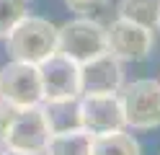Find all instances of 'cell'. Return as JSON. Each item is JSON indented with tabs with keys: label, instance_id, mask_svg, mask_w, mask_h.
Wrapping results in <instances>:
<instances>
[{
	"label": "cell",
	"instance_id": "6da1fadb",
	"mask_svg": "<svg viewBox=\"0 0 160 155\" xmlns=\"http://www.w3.org/2000/svg\"><path fill=\"white\" fill-rule=\"evenodd\" d=\"M5 47L11 59L39 65L52 52H57V26L39 16H23L8 31Z\"/></svg>",
	"mask_w": 160,
	"mask_h": 155
},
{
	"label": "cell",
	"instance_id": "7a4b0ae2",
	"mask_svg": "<svg viewBox=\"0 0 160 155\" xmlns=\"http://www.w3.org/2000/svg\"><path fill=\"white\" fill-rule=\"evenodd\" d=\"M57 52L67 54L78 65L106 54L108 52L106 26H101L91 16H80L75 21H67L65 26L57 28Z\"/></svg>",
	"mask_w": 160,
	"mask_h": 155
},
{
	"label": "cell",
	"instance_id": "3957f363",
	"mask_svg": "<svg viewBox=\"0 0 160 155\" xmlns=\"http://www.w3.org/2000/svg\"><path fill=\"white\" fill-rule=\"evenodd\" d=\"M49 137H52V129H49L42 103H39V106L18 109L13 114L8 132L3 137V147H11V150L26 152V155H44Z\"/></svg>",
	"mask_w": 160,
	"mask_h": 155
},
{
	"label": "cell",
	"instance_id": "277c9868",
	"mask_svg": "<svg viewBox=\"0 0 160 155\" xmlns=\"http://www.w3.org/2000/svg\"><path fill=\"white\" fill-rule=\"evenodd\" d=\"M124 109V121L132 129H155L160 127V83L158 80H134L119 88Z\"/></svg>",
	"mask_w": 160,
	"mask_h": 155
},
{
	"label": "cell",
	"instance_id": "5b68a950",
	"mask_svg": "<svg viewBox=\"0 0 160 155\" xmlns=\"http://www.w3.org/2000/svg\"><path fill=\"white\" fill-rule=\"evenodd\" d=\"M0 96L16 109L39 106L44 101L39 67L31 62L11 59L5 67H0Z\"/></svg>",
	"mask_w": 160,
	"mask_h": 155
},
{
	"label": "cell",
	"instance_id": "8992f818",
	"mask_svg": "<svg viewBox=\"0 0 160 155\" xmlns=\"http://www.w3.org/2000/svg\"><path fill=\"white\" fill-rule=\"evenodd\" d=\"M44 101H65L80 96V65L62 52H52L47 59L39 62Z\"/></svg>",
	"mask_w": 160,
	"mask_h": 155
},
{
	"label": "cell",
	"instance_id": "52a82bcc",
	"mask_svg": "<svg viewBox=\"0 0 160 155\" xmlns=\"http://www.w3.org/2000/svg\"><path fill=\"white\" fill-rule=\"evenodd\" d=\"M80 103V127L91 134H103L114 129H124V109L116 93H83Z\"/></svg>",
	"mask_w": 160,
	"mask_h": 155
},
{
	"label": "cell",
	"instance_id": "ba28073f",
	"mask_svg": "<svg viewBox=\"0 0 160 155\" xmlns=\"http://www.w3.org/2000/svg\"><path fill=\"white\" fill-rule=\"evenodd\" d=\"M108 52L127 62H142L152 52V28L132 23L127 18H116L111 26H106Z\"/></svg>",
	"mask_w": 160,
	"mask_h": 155
},
{
	"label": "cell",
	"instance_id": "9c48e42d",
	"mask_svg": "<svg viewBox=\"0 0 160 155\" xmlns=\"http://www.w3.org/2000/svg\"><path fill=\"white\" fill-rule=\"evenodd\" d=\"M124 85L122 59L106 52L80 65V96L83 93H116Z\"/></svg>",
	"mask_w": 160,
	"mask_h": 155
},
{
	"label": "cell",
	"instance_id": "30bf717a",
	"mask_svg": "<svg viewBox=\"0 0 160 155\" xmlns=\"http://www.w3.org/2000/svg\"><path fill=\"white\" fill-rule=\"evenodd\" d=\"M78 98L42 101V111H44V116H47V124H49V129H52V134L80 127V103H78Z\"/></svg>",
	"mask_w": 160,
	"mask_h": 155
},
{
	"label": "cell",
	"instance_id": "8fae6325",
	"mask_svg": "<svg viewBox=\"0 0 160 155\" xmlns=\"http://www.w3.org/2000/svg\"><path fill=\"white\" fill-rule=\"evenodd\" d=\"M91 142H93V134L85 132L83 127L54 132L49 137L47 155H91Z\"/></svg>",
	"mask_w": 160,
	"mask_h": 155
},
{
	"label": "cell",
	"instance_id": "7c38bea8",
	"mask_svg": "<svg viewBox=\"0 0 160 155\" xmlns=\"http://www.w3.org/2000/svg\"><path fill=\"white\" fill-rule=\"evenodd\" d=\"M91 155H142L139 142L124 129L93 134L91 142Z\"/></svg>",
	"mask_w": 160,
	"mask_h": 155
},
{
	"label": "cell",
	"instance_id": "4fadbf2b",
	"mask_svg": "<svg viewBox=\"0 0 160 155\" xmlns=\"http://www.w3.org/2000/svg\"><path fill=\"white\" fill-rule=\"evenodd\" d=\"M119 18H127L145 28H158L160 26V0H122L119 3Z\"/></svg>",
	"mask_w": 160,
	"mask_h": 155
},
{
	"label": "cell",
	"instance_id": "5bb4252c",
	"mask_svg": "<svg viewBox=\"0 0 160 155\" xmlns=\"http://www.w3.org/2000/svg\"><path fill=\"white\" fill-rule=\"evenodd\" d=\"M23 16H28V0H0V39H5Z\"/></svg>",
	"mask_w": 160,
	"mask_h": 155
},
{
	"label": "cell",
	"instance_id": "9a60e30c",
	"mask_svg": "<svg viewBox=\"0 0 160 155\" xmlns=\"http://www.w3.org/2000/svg\"><path fill=\"white\" fill-rule=\"evenodd\" d=\"M70 10H75L78 16H96L106 8L108 0H65Z\"/></svg>",
	"mask_w": 160,
	"mask_h": 155
},
{
	"label": "cell",
	"instance_id": "2e32d148",
	"mask_svg": "<svg viewBox=\"0 0 160 155\" xmlns=\"http://www.w3.org/2000/svg\"><path fill=\"white\" fill-rule=\"evenodd\" d=\"M16 111H18L16 106H11V103L0 96V145H3V137H5V132H8V124H11V119H13Z\"/></svg>",
	"mask_w": 160,
	"mask_h": 155
},
{
	"label": "cell",
	"instance_id": "e0dca14e",
	"mask_svg": "<svg viewBox=\"0 0 160 155\" xmlns=\"http://www.w3.org/2000/svg\"><path fill=\"white\" fill-rule=\"evenodd\" d=\"M0 155H26V152H18V150H11V147H3Z\"/></svg>",
	"mask_w": 160,
	"mask_h": 155
},
{
	"label": "cell",
	"instance_id": "ac0fdd59",
	"mask_svg": "<svg viewBox=\"0 0 160 155\" xmlns=\"http://www.w3.org/2000/svg\"><path fill=\"white\" fill-rule=\"evenodd\" d=\"M44 155H47V152H44Z\"/></svg>",
	"mask_w": 160,
	"mask_h": 155
}]
</instances>
